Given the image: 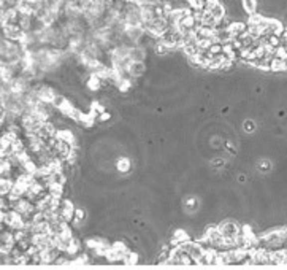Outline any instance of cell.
Masks as SVG:
<instances>
[{
    "mask_svg": "<svg viewBox=\"0 0 287 270\" xmlns=\"http://www.w3.org/2000/svg\"><path fill=\"white\" fill-rule=\"evenodd\" d=\"M129 59L134 60V62H144V59H146V48L142 46V45H137L134 48H130Z\"/></svg>",
    "mask_w": 287,
    "mask_h": 270,
    "instance_id": "4",
    "label": "cell"
},
{
    "mask_svg": "<svg viewBox=\"0 0 287 270\" xmlns=\"http://www.w3.org/2000/svg\"><path fill=\"white\" fill-rule=\"evenodd\" d=\"M208 53H210L213 57H214V56H221V54H224V45H222L221 41H214Z\"/></svg>",
    "mask_w": 287,
    "mask_h": 270,
    "instance_id": "7",
    "label": "cell"
},
{
    "mask_svg": "<svg viewBox=\"0 0 287 270\" xmlns=\"http://www.w3.org/2000/svg\"><path fill=\"white\" fill-rule=\"evenodd\" d=\"M229 32L232 33L233 38H238L240 35H243L245 32H248V22H243V21H232L229 24Z\"/></svg>",
    "mask_w": 287,
    "mask_h": 270,
    "instance_id": "3",
    "label": "cell"
},
{
    "mask_svg": "<svg viewBox=\"0 0 287 270\" xmlns=\"http://www.w3.org/2000/svg\"><path fill=\"white\" fill-rule=\"evenodd\" d=\"M243 8H245V11L248 13V16H252L256 14L257 11V2L256 0H243Z\"/></svg>",
    "mask_w": 287,
    "mask_h": 270,
    "instance_id": "6",
    "label": "cell"
},
{
    "mask_svg": "<svg viewBox=\"0 0 287 270\" xmlns=\"http://www.w3.org/2000/svg\"><path fill=\"white\" fill-rule=\"evenodd\" d=\"M123 19L129 27H142L143 24V14H142V6L134 2H127L123 11Z\"/></svg>",
    "mask_w": 287,
    "mask_h": 270,
    "instance_id": "1",
    "label": "cell"
},
{
    "mask_svg": "<svg viewBox=\"0 0 287 270\" xmlns=\"http://www.w3.org/2000/svg\"><path fill=\"white\" fill-rule=\"evenodd\" d=\"M205 11L211 13L217 21H221V19L225 18V16H227V11H225V6L219 2V0H208Z\"/></svg>",
    "mask_w": 287,
    "mask_h": 270,
    "instance_id": "2",
    "label": "cell"
},
{
    "mask_svg": "<svg viewBox=\"0 0 287 270\" xmlns=\"http://www.w3.org/2000/svg\"><path fill=\"white\" fill-rule=\"evenodd\" d=\"M146 72V65L144 62H130L129 65V75L132 78H137V76H142L143 73Z\"/></svg>",
    "mask_w": 287,
    "mask_h": 270,
    "instance_id": "5",
    "label": "cell"
}]
</instances>
